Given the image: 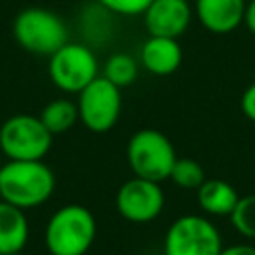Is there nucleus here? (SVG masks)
Masks as SVG:
<instances>
[{"mask_svg":"<svg viewBox=\"0 0 255 255\" xmlns=\"http://www.w3.org/2000/svg\"><path fill=\"white\" fill-rule=\"evenodd\" d=\"M56 189V175L42 159H8L0 167V197L20 209L46 203Z\"/></svg>","mask_w":255,"mask_h":255,"instance_id":"nucleus-1","label":"nucleus"},{"mask_svg":"<svg viewBox=\"0 0 255 255\" xmlns=\"http://www.w3.org/2000/svg\"><path fill=\"white\" fill-rule=\"evenodd\" d=\"M96 231L94 213L80 203H68L56 209L46 223V249L50 255H86L94 245Z\"/></svg>","mask_w":255,"mask_h":255,"instance_id":"nucleus-2","label":"nucleus"},{"mask_svg":"<svg viewBox=\"0 0 255 255\" xmlns=\"http://www.w3.org/2000/svg\"><path fill=\"white\" fill-rule=\"evenodd\" d=\"M12 34L18 46L36 56H52L68 40L66 22L48 8L30 6L16 14Z\"/></svg>","mask_w":255,"mask_h":255,"instance_id":"nucleus-3","label":"nucleus"},{"mask_svg":"<svg viewBox=\"0 0 255 255\" xmlns=\"http://www.w3.org/2000/svg\"><path fill=\"white\" fill-rule=\"evenodd\" d=\"M126 155L135 177H143L157 183L169 179V173L177 159L175 147L169 137L153 128L137 129L128 141Z\"/></svg>","mask_w":255,"mask_h":255,"instance_id":"nucleus-4","label":"nucleus"},{"mask_svg":"<svg viewBox=\"0 0 255 255\" xmlns=\"http://www.w3.org/2000/svg\"><path fill=\"white\" fill-rule=\"evenodd\" d=\"M52 137L38 116L14 114L0 126V151L8 159H44L52 147Z\"/></svg>","mask_w":255,"mask_h":255,"instance_id":"nucleus-5","label":"nucleus"},{"mask_svg":"<svg viewBox=\"0 0 255 255\" xmlns=\"http://www.w3.org/2000/svg\"><path fill=\"white\" fill-rule=\"evenodd\" d=\"M48 76L58 90L80 94L100 76L96 52L86 44L66 42L48 58Z\"/></svg>","mask_w":255,"mask_h":255,"instance_id":"nucleus-6","label":"nucleus"},{"mask_svg":"<svg viewBox=\"0 0 255 255\" xmlns=\"http://www.w3.org/2000/svg\"><path fill=\"white\" fill-rule=\"evenodd\" d=\"M221 249L219 229L203 215L177 217L163 237V255H219Z\"/></svg>","mask_w":255,"mask_h":255,"instance_id":"nucleus-7","label":"nucleus"},{"mask_svg":"<svg viewBox=\"0 0 255 255\" xmlns=\"http://www.w3.org/2000/svg\"><path fill=\"white\" fill-rule=\"evenodd\" d=\"M78 114L86 129L94 133L110 131L122 114V88L98 76L78 94Z\"/></svg>","mask_w":255,"mask_h":255,"instance_id":"nucleus-8","label":"nucleus"},{"mask_svg":"<svg viewBox=\"0 0 255 255\" xmlns=\"http://www.w3.org/2000/svg\"><path fill=\"white\" fill-rule=\"evenodd\" d=\"M165 205L163 189L157 181L143 177H131L124 181L116 193L118 213L131 223H149L153 221Z\"/></svg>","mask_w":255,"mask_h":255,"instance_id":"nucleus-9","label":"nucleus"},{"mask_svg":"<svg viewBox=\"0 0 255 255\" xmlns=\"http://www.w3.org/2000/svg\"><path fill=\"white\" fill-rule=\"evenodd\" d=\"M191 4L187 0H151L143 12V24L149 36L179 38L191 24Z\"/></svg>","mask_w":255,"mask_h":255,"instance_id":"nucleus-10","label":"nucleus"},{"mask_svg":"<svg viewBox=\"0 0 255 255\" xmlns=\"http://www.w3.org/2000/svg\"><path fill=\"white\" fill-rule=\"evenodd\" d=\"M245 0H195L193 14L211 34H229L243 24Z\"/></svg>","mask_w":255,"mask_h":255,"instance_id":"nucleus-11","label":"nucleus"},{"mask_svg":"<svg viewBox=\"0 0 255 255\" xmlns=\"http://www.w3.org/2000/svg\"><path fill=\"white\" fill-rule=\"evenodd\" d=\"M183 60V50L177 38L149 36L139 50V64L153 76L173 74Z\"/></svg>","mask_w":255,"mask_h":255,"instance_id":"nucleus-12","label":"nucleus"},{"mask_svg":"<svg viewBox=\"0 0 255 255\" xmlns=\"http://www.w3.org/2000/svg\"><path fill=\"white\" fill-rule=\"evenodd\" d=\"M30 237V223L24 209L0 201V255L22 253Z\"/></svg>","mask_w":255,"mask_h":255,"instance_id":"nucleus-13","label":"nucleus"},{"mask_svg":"<svg viewBox=\"0 0 255 255\" xmlns=\"http://www.w3.org/2000/svg\"><path fill=\"white\" fill-rule=\"evenodd\" d=\"M239 201V193L237 189L225 181V179H205L199 189H197V203L201 207L203 213L207 215H215V217H223V215H231L235 205Z\"/></svg>","mask_w":255,"mask_h":255,"instance_id":"nucleus-14","label":"nucleus"},{"mask_svg":"<svg viewBox=\"0 0 255 255\" xmlns=\"http://www.w3.org/2000/svg\"><path fill=\"white\" fill-rule=\"evenodd\" d=\"M38 118L42 120V124L48 128L52 135H60L70 131L76 126V122L80 120V114H78L76 102L68 98H56L42 108Z\"/></svg>","mask_w":255,"mask_h":255,"instance_id":"nucleus-15","label":"nucleus"},{"mask_svg":"<svg viewBox=\"0 0 255 255\" xmlns=\"http://www.w3.org/2000/svg\"><path fill=\"white\" fill-rule=\"evenodd\" d=\"M137 74H139V62L129 54L118 52V54H112L106 60L102 76L106 80H110L114 86L126 88V86H131L137 80Z\"/></svg>","mask_w":255,"mask_h":255,"instance_id":"nucleus-16","label":"nucleus"},{"mask_svg":"<svg viewBox=\"0 0 255 255\" xmlns=\"http://www.w3.org/2000/svg\"><path fill=\"white\" fill-rule=\"evenodd\" d=\"M169 179L181 189H199V185L207 177H205V171L199 161H195L191 157H177L173 163V169L169 173Z\"/></svg>","mask_w":255,"mask_h":255,"instance_id":"nucleus-17","label":"nucleus"},{"mask_svg":"<svg viewBox=\"0 0 255 255\" xmlns=\"http://www.w3.org/2000/svg\"><path fill=\"white\" fill-rule=\"evenodd\" d=\"M229 219L239 235L247 239H255V193L239 197Z\"/></svg>","mask_w":255,"mask_h":255,"instance_id":"nucleus-18","label":"nucleus"},{"mask_svg":"<svg viewBox=\"0 0 255 255\" xmlns=\"http://www.w3.org/2000/svg\"><path fill=\"white\" fill-rule=\"evenodd\" d=\"M98 6L116 16H139L147 10L151 0H96Z\"/></svg>","mask_w":255,"mask_h":255,"instance_id":"nucleus-19","label":"nucleus"},{"mask_svg":"<svg viewBox=\"0 0 255 255\" xmlns=\"http://www.w3.org/2000/svg\"><path fill=\"white\" fill-rule=\"evenodd\" d=\"M241 112L247 120H251L255 124V82L241 96Z\"/></svg>","mask_w":255,"mask_h":255,"instance_id":"nucleus-20","label":"nucleus"},{"mask_svg":"<svg viewBox=\"0 0 255 255\" xmlns=\"http://www.w3.org/2000/svg\"><path fill=\"white\" fill-rule=\"evenodd\" d=\"M219 255H255V247L249 243H237V245L223 247Z\"/></svg>","mask_w":255,"mask_h":255,"instance_id":"nucleus-21","label":"nucleus"},{"mask_svg":"<svg viewBox=\"0 0 255 255\" xmlns=\"http://www.w3.org/2000/svg\"><path fill=\"white\" fill-rule=\"evenodd\" d=\"M243 24L247 26V30L255 36V0H249L245 6V16H243Z\"/></svg>","mask_w":255,"mask_h":255,"instance_id":"nucleus-22","label":"nucleus"},{"mask_svg":"<svg viewBox=\"0 0 255 255\" xmlns=\"http://www.w3.org/2000/svg\"><path fill=\"white\" fill-rule=\"evenodd\" d=\"M8 255H24V253H8Z\"/></svg>","mask_w":255,"mask_h":255,"instance_id":"nucleus-23","label":"nucleus"},{"mask_svg":"<svg viewBox=\"0 0 255 255\" xmlns=\"http://www.w3.org/2000/svg\"><path fill=\"white\" fill-rule=\"evenodd\" d=\"M0 201H2V197H0Z\"/></svg>","mask_w":255,"mask_h":255,"instance_id":"nucleus-24","label":"nucleus"}]
</instances>
